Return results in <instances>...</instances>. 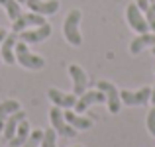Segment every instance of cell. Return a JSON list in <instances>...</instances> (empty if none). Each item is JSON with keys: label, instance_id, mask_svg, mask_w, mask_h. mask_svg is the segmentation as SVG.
<instances>
[{"label": "cell", "instance_id": "obj_1", "mask_svg": "<svg viewBox=\"0 0 155 147\" xmlns=\"http://www.w3.org/2000/svg\"><path fill=\"white\" fill-rule=\"evenodd\" d=\"M63 35L73 47H79L83 43L81 35V10H71L63 22Z\"/></svg>", "mask_w": 155, "mask_h": 147}, {"label": "cell", "instance_id": "obj_2", "mask_svg": "<svg viewBox=\"0 0 155 147\" xmlns=\"http://www.w3.org/2000/svg\"><path fill=\"white\" fill-rule=\"evenodd\" d=\"M16 61H18L22 67L30 69V71H39V69L45 67V59H43L41 55H35V53H31L30 49H28V43L20 41L16 43Z\"/></svg>", "mask_w": 155, "mask_h": 147}, {"label": "cell", "instance_id": "obj_3", "mask_svg": "<svg viewBox=\"0 0 155 147\" xmlns=\"http://www.w3.org/2000/svg\"><path fill=\"white\" fill-rule=\"evenodd\" d=\"M49 120H51V128L57 132V136L67 137V139H73V137H77V129L73 128V126L67 124V120H65V116H63V110H61L59 106L51 108Z\"/></svg>", "mask_w": 155, "mask_h": 147}, {"label": "cell", "instance_id": "obj_4", "mask_svg": "<svg viewBox=\"0 0 155 147\" xmlns=\"http://www.w3.org/2000/svg\"><path fill=\"white\" fill-rule=\"evenodd\" d=\"M96 88L104 92V96H106V104H108L110 114H118V112H120V106H122L120 90H118V88L114 87L112 83H108V80H98V83H96Z\"/></svg>", "mask_w": 155, "mask_h": 147}, {"label": "cell", "instance_id": "obj_5", "mask_svg": "<svg viewBox=\"0 0 155 147\" xmlns=\"http://www.w3.org/2000/svg\"><path fill=\"white\" fill-rule=\"evenodd\" d=\"M126 18H128V24H130V28H132L134 31H137V34H145V31H149L147 20H145V16L141 14V10L137 8L136 2L128 4V8H126Z\"/></svg>", "mask_w": 155, "mask_h": 147}, {"label": "cell", "instance_id": "obj_6", "mask_svg": "<svg viewBox=\"0 0 155 147\" xmlns=\"http://www.w3.org/2000/svg\"><path fill=\"white\" fill-rule=\"evenodd\" d=\"M45 24V16H39L35 12H28V14H20L18 18L12 22V31L20 34L24 30H30V28H38Z\"/></svg>", "mask_w": 155, "mask_h": 147}, {"label": "cell", "instance_id": "obj_7", "mask_svg": "<svg viewBox=\"0 0 155 147\" xmlns=\"http://www.w3.org/2000/svg\"><path fill=\"white\" fill-rule=\"evenodd\" d=\"M49 35H51V26L45 22L43 26L30 28V30H24V31H20L18 39L30 45V43H41V41H45V39L49 38Z\"/></svg>", "mask_w": 155, "mask_h": 147}, {"label": "cell", "instance_id": "obj_8", "mask_svg": "<svg viewBox=\"0 0 155 147\" xmlns=\"http://www.w3.org/2000/svg\"><path fill=\"white\" fill-rule=\"evenodd\" d=\"M151 98V88L143 87L140 90L132 92V90H120V100L126 106H145Z\"/></svg>", "mask_w": 155, "mask_h": 147}, {"label": "cell", "instance_id": "obj_9", "mask_svg": "<svg viewBox=\"0 0 155 147\" xmlns=\"http://www.w3.org/2000/svg\"><path fill=\"white\" fill-rule=\"evenodd\" d=\"M102 102H106V96H104L102 90H98V88H96V90H84L83 94L77 98L75 110H77V114H81V112H84L88 106H92V104H102Z\"/></svg>", "mask_w": 155, "mask_h": 147}, {"label": "cell", "instance_id": "obj_10", "mask_svg": "<svg viewBox=\"0 0 155 147\" xmlns=\"http://www.w3.org/2000/svg\"><path fill=\"white\" fill-rule=\"evenodd\" d=\"M26 6L39 16H53L59 10V0H26Z\"/></svg>", "mask_w": 155, "mask_h": 147}, {"label": "cell", "instance_id": "obj_11", "mask_svg": "<svg viewBox=\"0 0 155 147\" xmlns=\"http://www.w3.org/2000/svg\"><path fill=\"white\" fill-rule=\"evenodd\" d=\"M16 43H18V34L12 31L4 38L2 45H0V57L6 65H14L16 63Z\"/></svg>", "mask_w": 155, "mask_h": 147}, {"label": "cell", "instance_id": "obj_12", "mask_svg": "<svg viewBox=\"0 0 155 147\" xmlns=\"http://www.w3.org/2000/svg\"><path fill=\"white\" fill-rule=\"evenodd\" d=\"M69 75H71V79H73V94L81 96L88 87L87 73H84L79 65H71V67H69Z\"/></svg>", "mask_w": 155, "mask_h": 147}, {"label": "cell", "instance_id": "obj_13", "mask_svg": "<svg viewBox=\"0 0 155 147\" xmlns=\"http://www.w3.org/2000/svg\"><path fill=\"white\" fill-rule=\"evenodd\" d=\"M47 96H49V100L55 106H59V108H65V110L75 108L77 94H67V92L59 90V88H49V90H47Z\"/></svg>", "mask_w": 155, "mask_h": 147}, {"label": "cell", "instance_id": "obj_14", "mask_svg": "<svg viewBox=\"0 0 155 147\" xmlns=\"http://www.w3.org/2000/svg\"><path fill=\"white\" fill-rule=\"evenodd\" d=\"M22 120H26V112H24V110H18V112H14V114L8 116L6 124H4V128H2L4 139L10 141L12 137H14V133H16V129H18V126H20V122H22Z\"/></svg>", "mask_w": 155, "mask_h": 147}, {"label": "cell", "instance_id": "obj_15", "mask_svg": "<svg viewBox=\"0 0 155 147\" xmlns=\"http://www.w3.org/2000/svg\"><path fill=\"white\" fill-rule=\"evenodd\" d=\"M153 45H155V34L145 31V34H140L130 43V53H132V55H137V53H141L145 47H153Z\"/></svg>", "mask_w": 155, "mask_h": 147}, {"label": "cell", "instance_id": "obj_16", "mask_svg": "<svg viewBox=\"0 0 155 147\" xmlns=\"http://www.w3.org/2000/svg\"><path fill=\"white\" fill-rule=\"evenodd\" d=\"M63 116H65V120H67V124L69 126H73V128L77 129V132H83V129H91L92 128V122L88 120V118H83V116H79L77 112H71V110H65L63 112Z\"/></svg>", "mask_w": 155, "mask_h": 147}, {"label": "cell", "instance_id": "obj_17", "mask_svg": "<svg viewBox=\"0 0 155 147\" xmlns=\"http://www.w3.org/2000/svg\"><path fill=\"white\" fill-rule=\"evenodd\" d=\"M18 110H22L18 100L8 98V100H2V102H0V133H2V128H4V124H6L8 116H10V114H14V112H18Z\"/></svg>", "mask_w": 155, "mask_h": 147}, {"label": "cell", "instance_id": "obj_18", "mask_svg": "<svg viewBox=\"0 0 155 147\" xmlns=\"http://www.w3.org/2000/svg\"><path fill=\"white\" fill-rule=\"evenodd\" d=\"M30 133H31L30 122L22 120V122H20V126H18V129H16V133H14V137L10 139V147H22L24 143H26V139H28Z\"/></svg>", "mask_w": 155, "mask_h": 147}, {"label": "cell", "instance_id": "obj_19", "mask_svg": "<svg viewBox=\"0 0 155 147\" xmlns=\"http://www.w3.org/2000/svg\"><path fill=\"white\" fill-rule=\"evenodd\" d=\"M0 6L4 8V10H6V14H8V18L12 20V22H14L16 18H18L20 14H22V4L18 2V0H0Z\"/></svg>", "mask_w": 155, "mask_h": 147}, {"label": "cell", "instance_id": "obj_20", "mask_svg": "<svg viewBox=\"0 0 155 147\" xmlns=\"http://www.w3.org/2000/svg\"><path fill=\"white\" fill-rule=\"evenodd\" d=\"M41 147H57V132L53 128L45 129L41 137Z\"/></svg>", "mask_w": 155, "mask_h": 147}, {"label": "cell", "instance_id": "obj_21", "mask_svg": "<svg viewBox=\"0 0 155 147\" xmlns=\"http://www.w3.org/2000/svg\"><path fill=\"white\" fill-rule=\"evenodd\" d=\"M41 137H43V132H41V129H34V132L28 136L26 143H24L22 147H39V145H41Z\"/></svg>", "mask_w": 155, "mask_h": 147}, {"label": "cell", "instance_id": "obj_22", "mask_svg": "<svg viewBox=\"0 0 155 147\" xmlns=\"http://www.w3.org/2000/svg\"><path fill=\"white\" fill-rule=\"evenodd\" d=\"M145 20L149 24V30L155 34V0H149V6L145 10Z\"/></svg>", "mask_w": 155, "mask_h": 147}, {"label": "cell", "instance_id": "obj_23", "mask_svg": "<svg viewBox=\"0 0 155 147\" xmlns=\"http://www.w3.org/2000/svg\"><path fill=\"white\" fill-rule=\"evenodd\" d=\"M147 129H149V133L155 137V106L149 110V114H147Z\"/></svg>", "mask_w": 155, "mask_h": 147}, {"label": "cell", "instance_id": "obj_24", "mask_svg": "<svg viewBox=\"0 0 155 147\" xmlns=\"http://www.w3.org/2000/svg\"><path fill=\"white\" fill-rule=\"evenodd\" d=\"M136 4H137V8H140L141 12H145L147 6H149V0H136Z\"/></svg>", "mask_w": 155, "mask_h": 147}, {"label": "cell", "instance_id": "obj_25", "mask_svg": "<svg viewBox=\"0 0 155 147\" xmlns=\"http://www.w3.org/2000/svg\"><path fill=\"white\" fill-rule=\"evenodd\" d=\"M8 35V31L4 30V28H0V45H2V41H4V38ZM0 61H2V57H0Z\"/></svg>", "mask_w": 155, "mask_h": 147}, {"label": "cell", "instance_id": "obj_26", "mask_svg": "<svg viewBox=\"0 0 155 147\" xmlns=\"http://www.w3.org/2000/svg\"><path fill=\"white\" fill-rule=\"evenodd\" d=\"M151 102L155 104V87H153V90H151Z\"/></svg>", "mask_w": 155, "mask_h": 147}, {"label": "cell", "instance_id": "obj_27", "mask_svg": "<svg viewBox=\"0 0 155 147\" xmlns=\"http://www.w3.org/2000/svg\"><path fill=\"white\" fill-rule=\"evenodd\" d=\"M151 51H153V55H155V45H153V49H151Z\"/></svg>", "mask_w": 155, "mask_h": 147}, {"label": "cell", "instance_id": "obj_28", "mask_svg": "<svg viewBox=\"0 0 155 147\" xmlns=\"http://www.w3.org/2000/svg\"><path fill=\"white\" fill-rule=\"evenodd\" d=\"M18 2H20V4H22V2H26V0H18Z\"/></svg>", "mask_w": 155, "mask_h": 147}, {"label": "cell", "instance_id": "obj_29", "mask_svg": "<svg viewBox=\"0 0 155 147\" xmlns=\"http://www.w3.org/2000/svg\"><path fill=\"white\" fill-rule=\"evenodd\" d=\"M75 147H83V145H75Z\"/></svg>", "mask_w": 155, "mask_h": 147}]
</instances>
